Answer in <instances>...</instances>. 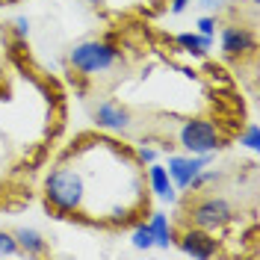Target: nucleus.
Segmentation results:
<instances>
[{
    "label": "nucleus",
    "mask_w": 260,
    "mask_h": 260,
    "mask_svg": "<svg viewBox=\"0 0 260 260\" xmlns=\"http://www.w3.org/2000/svg\"><path fill=\"white\" fill-rule=\"evenodd\" d=\"M178 142L186 154H216L222 148V133L210 118H186L178 130Z\"/></svg>",
    "instance_id": "obj_4"
},
{
    "label": "nucleus",
    "mask_w": 260,
    "mask_h": 260,
    "mask_svg": "<svg viewBox=\"0 0 260 260\" xmlns=\"http://www.w3.org/2000/svg\"><path fill=\"white\" fill-rule=\"evenodd\" d=\"M219 178H222V172H216V169H207V166H204V169H201V172L192 178L189 189H192V192H198V189H204L207 183H213V180H219Z\"/></svg>",
    "instance_id": "obj_15"
},
{
    "label": "nucleus",
    "mask_w": 260,
    "mask_h": 260,
    "mask_svg": "<svg viewBox=\"0 0 260 260\" xmlns=\"http://www.w3.org/2000/svg\"><path fill=\"white\" fill-rule=\"evenodd\" d=\"M257 3H260V0H251V6H257Z\"/></svg>",
    "instance_id": "obj_23"
},
{
    "label": "nucleus",
    "mask_w": 260,
    "mask_h": 260,
    "mask_svg": "<svg viewBox=\"0 0 260 260\" xmlns=\"http://www.w3.org/2000/svg\"><path fill=\"white\" fill-rule=\"evenodd\" d=\"M183 219H186V225H192V228L219 234V231H225L228 225L237 222V210H234V204L228 201L225 195H198V198H192L186 204Z\"/></svg>",
    "instance_id": "obj_2"
},
{
    "label": "nucleus",
    "mask_w": 260,
    "mask_h": 260,
    "mask_svg": "<svg viewBox=\"0 0 260 260\" xmlns=\"http://www.w3.org/2000/svg\"><path fill=\"white\" fill-rule=\"evenodd\" d=\"M216 30H219L216 15H201L195 21V32H201V36H213V39H216Z\"/></svg>",
    "instance_id": "obj_17"
},
{
    "label": "nucleus",
    "mask_w": 260,
    "mask_h": 260,
    "mask_svg": "<svg viewBox=\"0 0 260 260\" xmlns=\"http://www.w3.org/2000/svg\"><path fill=\"white\" fill-rule=\"evenodd\" d=\"M0 257H21V248H18L12 231H0Z\"/></svg>",
    "instance_id": "obj_14"
},
{
    "label": "nucleus",
    "mask_w": 260,
    "mask_h": 260,
    "mask_svg": "<svg viewBox=\"0 0 260 260\" xmlns=\"http://www.w3.org/2000/svg\"><path fill=\"white\" fill-rule=\"evenodd\" d=\"M219 48L228 59H243L257 50V36L245 24H225L219 30Z\"/></svg>",
    "instance_id": "obj_6"
},
{
    "label": "nucleus",
    "mask_w": 260,
    "mask_h": 260,
    "mask_svg": "<svg viewBox=\"0 0 260 260\" xmlns=\"http://www.w3.org/2000/svg\"><path fill=\"white\" fill-rule=\"evenodd\" d=\"M92 118H95V124L101 130H113V133H124V130L130 127V121H133L127 107L118 104V101H113V98L101 101L95 107V113H92Z\"/></svg>",
    "instance_id": "obj_8"
},
{
    "label": "nucleus",
    "mask_w": 260,
    "mask_h": 260,
    "mask_svg": "<svg viewBox=\"0 0 260 260\" xmlns=\"http://www.w3.org/2000/svg\"><path fill=\"white\" fill-rule=\"evenodd\" d=\"M148 186H151V192L162 198V201H169V204H175L178 201V189H175V183L169 178V172H166V166L160 162H148Z\"/></svg>",
    "instance_id": "obj_9"
},
{
    "label": "nucleus",
    "mask_w": 260,
    "mask_h": 260,
    "mask_svg": "<svg viewBox=\"0 0 260 260\" xmlns=\"http://www.w3.org/2000/svg\"><path fill=\"white\" fill-rule=\"evenodd\" d=\"M86 3H92V6H101V3H104V0H86Z\"/></svg>",
    "instance_id": "obj_22"
},
{
    "label": "nucleus",
    "mask_w": 260,
    "mask_h": 260,
    "mask_svg": "<svg viewBox=\"0 0 260 260\" xmlns=\"http://www.w3.org/2000/svg\"><path fill=\"white\" fill-rule=\"evenodd\" d=\"M210 160H213V154H169L166 172H169V178L175 183V189L186 192L189 183H192V178L204 169V166H210Z\"/></svg>",
    "instance_id": "obj_5"
},
{
    "label": "nucleus",
    "mask_w": 260,
    "mask_h": 260,
    "mask_svg": "<svg viewBox=\"0 0 260 260\" xmlns=\"http://www.w3.org/2000/svg\"><path fill=\"white\" fill-rule=\"evenodd\" d=\"M136 160L142 162V166H148V162L157 160V151H154V148H148L145 142H142V145H136Z\"/></svg>",
    "instance_id": "obj_18"
},
{
    "label": "nucleus",
    "mask_w": 260,
    "mask_h": 260,
    "mask_svg": "<svg viewBox=\"0 0 260 260\" xmlns=\"http://www.w3.org/2000/svg\"><path fill=\"white\" fill-rule=\"evenodd\" d=\"M175 245H178L186 257H195V260H210V257L219 254V240H216V234L201 231V228H192V225H186L180 231Z\"/></svg>",
    "instance_id": "obj_7"
},
{
    "label": "nucleus",
    "mask_w": 260,
    "mask_h": 260,
    "mask_svg": "<svg viewBox=\"0 0 260 260\" xmlns=\"http://www.w3.org/2000/svg\"><path fill=\"white\" fill-rule=\"evenodd\" d=\"M240 145H245L248 151H260V127L251 121L248 127L243 130V136H240Z\"/></svg>",
    "instance_id": "obj_16"
},
{
    "label": "nucleus",
    "mask_w": 260,
    "mask_h": 260,
    "mask_svg": "<svg viewBox=\"0 0 260 260\" xmlns=\"http://www.w3.org/2000/svg\"><path fill=\"white\" fill-rule=\"evenodd\" d=\"M148 228H151V237H154V248L169 251V248L175 245V240H178V234H175V228H172V222H169L166 213H151Z\"/></svg>",
    "instance_id": "obj_11"
},
{
    "label": "nucleus",
    "mask_w": 260,
    "mask_h": 260,
    "mask_svg": "<svg viewBox=\"0 0 260 260\" xmlns=\"http://www.w3.org/2000/svg\"><path fill=\"white\" fill-rule=\"evenodd\" d=\"M0 98H3V92H0Z\"/></svg>",
    "instance_id": "obj_24"
},
{
    "label": "nucleus",
    "mask_w": 260,
    "mask_h": 260,
    "mask_svg": "<svg viewBox=\"0 0 260 260\" xmlns=\"http://www.w3.org/2000/svg\"><path fill=\"white\" fill-rule=\"evenodd\" d=\"M118 59H121V50L107 39H86V42H77L68 50V65L83 77L104 74L113 65H118Z\"/></svg>",
    "instance_id": "obj_3"
},
{
    "label": "nucleus",
    "mask_w": 260,
    "mask_h": 260,
    "mask_svg": "<svg viewBox=\"0 0 260 260\" xmlns=\"http://www.w3.org/2000/svg\"><path fill=\"white\" fill-rule=\"evenodd\" d=\"M195 3H198V6H201L204 12H210V15L222 12V9L228 6V0H195Z\"/></svg>",
    "instance_id": "obj_20"
},
{
    "label": "nucleus",
    "mask_w": 260,
    "mask_h": 260,
    "mask_svg": "<svg viewBox=\"0 0 260 260\" xmlns=\"http://www.w3.org/2000/svg\"><path fill=\"white\" fill-rule=\"evenodd\" d=\"M12 32H15L18 39H27V36H30V18H15V21H12Z\"/></svg>",
    "instance_id": "obj_19"
},
{
    "label": "nucleus",
    "mask_w": 260,
    "mask_h": 260,
    "mask_svg": "<svg viewBox=\"0 0 260 260\" xmlns=\"http://www.w3.org/2000/svg\"><path fill=\"white\" fill-rule=\"evenodd\" d=\"M130 245H133L136 251H148V248H154V237H151V228H148V222H139V225L133 228Z\"/></svg>",
    "instance_id": "obj_13"
},
{
    "label": "nucleus",
    "mask_w": 260,
    "mask_h": 260,
    "mask_svg": "<svg viewBox=\"0 0 260 260\" xmlns=\"http://www.w3.org/2000/svg\"><path fill=\"white\" fill-rule=\"evenodd\" d=\"M45 201L56 216H74L86 204V178L74 166H56L45 178Z\"/></svg>",
    "instance_id": "obj_1"
},
{
    "label": "nucleus",
    "mask_w": 260,
    "mask_h": 260,
    "mask_svg": "<svg viewBox=\"0 0 260 260\" xmlns=\"http://www.w3.org/2000/svg\"><path fill=\"white\" fill-rule=\"evenodd\" d=\"M180 50H186L189 56H207V50L213 48V36H201V32H178L175 36Z\"/></svg>",
    "instance_id": "obj_12"
},
{
    "label": "nucleus",
    "mask_w": 260,
    "mask_h": 260,
    "mask_svg": "<svg viewBox=\"0 0 260 260\" xmlns=\"http://www.w3.org/2000/svg\"><path fill=\"white\" fill-rule=\"evenodd\" d=\"M12 237H15L18 248H21V257H42V254H48V240L39 231H32V228H15Z\"/></svg>",
    "instance_id": "obj_10"
},
{
    "label": "nucleus",
    "mask_w": 260,
    "mask_h": 260,
    "mask_svg": "<svg viewBox=\"0 0 260 260\" xmlns=\"http://www.w3.org/2000/svg\"><path fill=\"white\" fill-rule=\"evenodd\" d=\"M189 3H192V0H172L169 12H172V15H180V12H186V9H189Z\"/></svg>",
    "instance_id": "obj_21"
}]
</instances>
